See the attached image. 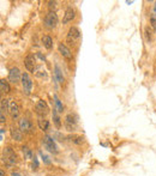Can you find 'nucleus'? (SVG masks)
I'll return each instance as SVG.
<instances>
[{"label":"nucleus","instance_id":"f257e3e1","mask_svg":"<svg viewBox=\"0 0 156 176\" xmlns=\"http://www.w3.org/2000/svg\"><path fill=\"white\" fill-rule=\"evenodd\" d=\"M4 163L6 168H12L17 163V156L15 153V151L12 150V147L7 146L4 150Z\"/></svg>","mask_w":156,"mask_h":176},{"label":"nucleus","instance_id":"f03ea898","mask_svg":"<svg viewBox=\"0 0 156 176\" xmlns=\"http://www.w3.org/2000/svg\"><path fill=\"white\" fill-rule=\"evenodd\" d=\"M64 126H65V130L69 131V132H74L77 130V126H78V116L73 113H70L65 116V121H64Z\"/></svg>","mask_w":156,"mask_h":176},{"label":"nucleus","instance_id":"7ed1b4c3","mask_svg":"<svg viewBox=\"0 0 156 176\" xmlns=\"http://www.w3.org/2000/svg\"><path fill=\"white\" fill-rule=\"evenodd\" d=\"M42 144H43L45 149H46L47 151H49L50 153L57 155V153L59 152L58 146H57V144H55L54 139H53L52 137H49V135H45V137L42 138Z\"/></svg>","mask_w":156,"mask_h":176},{"label":"nucleus","instance_id":"20e7f679","mask_svg":"<svg viewBox=\"0 0 156 176\" xmlns=\"http://www.w3.org/2000/svg\"><path fill=\"white\" fill-rule=\"evenodd\" d=\"M43 23L48 29H54L58 25V16L55 13V11H49L48 13L45 16Z\"/></svg>","mask_w":156,"mask_h":176},{"label":"nucleus","instance_id":"39448f33","mask_svg":"<svg viewBox=\"0 0 156 176\" xmlns=\"http://www.w3.org/2000/svg\"><path fill=\"white\" fill-rule=\"evenodd\" d=\"M79 37H81V32H79V30H78V28L77 27H71L69 29V32H67L66 43H69L70 46H74Z\"/></svg>","mask_w":156,"mask_h":176},{"label":"nucleus","instance_id":"423d86ee","mask_svg":"<svg viewBox=\"0 0 156 176\" xmlns=\"http://www.w3.org/2000/svg\"><path fill=\"white\" fill-rule=\"evenodd\" d=\"M22 86H23V91L25 95H30L33 90V80L30 78V75L28 73H22Z\"/></svg>","mask_w":156,"mask_h":176},{"label":"nucleus","instance_id":"0eeeda50","mask_svg":"<svg viewBox=\"0 0 156 176\" xmlns=\"http://www.w3.org/2000/svg\"><path fill=\"white\" fill-rule=\"evenodd\" d=\"M18 126H19V130L25 133V134H31L34 133V125L31 123L30 120H28L27 118H23L19 120L18 122Z\"/></svg>","mask_w":156,"mask_h":176},{"label":"nucleus","instance_id":"6e6552de","mask_svg":"<svg viewBox=\"0 0 156 176\" xmlns=\"http://www.w3.org/2000/svg\"><path fill=\"white\" fill-rule=\"evenodd\" d=\"M24 65H25V68H27L29 72L35 73L36 72V58H35V55L29 54V55L25 56Z\"/></svg>","mask_w":156,"mask_h":176},{"label":"nucleus","instance_id":"1a4fd4ad","mask_svg":"<svg viewBox=\"0 0 156 176\" xmlns=\"http://www.w3.org/2000/svg\"><path fill=\"white\" fill-rule=\"evenodd\" d=\"M35 113L38 115V116H43L48 113V106L46 103V101L43 99H40L38 102L36 103L35 106Z\"/></svg>","mask_w":156,"mask_h":176},{"label":"nucleus","instance_id":"9d476101","mask_svg":"<svg viewBox=\"0 0 156 176\" xmlns=\"http://www.w3.org/2000/svg\"><path fill=\"white\" fill-rule=\"evenodd\" d=\"M19 80H22V74H21V71L17 68V67H12L9 72V82L11 83H18Z\"/></svg>","mask_w":156,"mask_h":176},{"label":"nucleus","instance_id":"9b49d317","mask_svg":"<svg viewBox=\"0 0 156 176\" xmlns=\"http://www.w3.org/2000/svg\"><path fill=\"white\" fill-rule=\"evenodd\" d=\"M58 50H59L60 55H61L64 59H66V60H72V53H71V50L67 48L66 44L59 43V44H58Z\"/></svg>","mask_w":156,"mask_h":176},{"label":"nucleus","instance_id":"f8f14e48","mask_svg":"<svg viewBox=\"0 0 156 176\" xmlns=\"http://www.w3.org/2000/svg\"><path fill=\"white\" fill-rule=\"evenodd\" d=\"M10 134H11V139L15 142H22L23 140V132L17 128V127H12L10 128Z\"/></svg>","mask_w":156,"mask_h":176},{"label":"nucleus","instance_id":"ddd939ff","mask_svg":"<svg viewBox=\"0 0 156 176\" xmlns=\"http://www.w3.org/2000/svg\"><path fill=\"white\" fill-rule=\"evenodd\" d=\"M76 17V12L70 6L66 8V11H65V15H64V18H62V24H67L70 22H72Z\"/></svg>","mask_w":156,"mask_h":176},{"label":"nucleus","instance_id":"4468645a","mask_svg":"<svg viewBox=\"0 0 156 176\" xmlns=\"http://www.w3.org/2000/svg\"><path fill=\"white\" fill-rule=\"evenodd\" d=\"M9 113H10V115H11V118L12 119H17L18 116H19V107H18V104H17V102H15V101H12V102L10 103V110H9Z\"/></svg>","mask_w":156,"mask_h":176},{"label":"nucleus","instance_id":"2eb2a0df","mask_svg":"<svg viewBox=\"0 0 156 176\" xmlns=\"http://www.w3.org/2000/svg\"><path fill=\"white\" fill-rule=\"evenodd\" d=\"M37 123H38V127H40L41 131H43V132L48 131V128H49V122H48V120H46L43 116H38Z\"/></svg>","mask_w":156,"mask_h":176},{"label":"nucleus","instance_id":"dca6fc26","mask_svg":"<svg viewBox=\"0 0 156 176\" xmlns=\"http://www.w3.org/2000/svg\"><path fill=\"white\" fill-rule=\"evenodd\" d=\"M54 78L58 80L59 84H64V82H65L64 75H62V71L60 70V67L58 65H55V67H54Z\"/></svg>","mask_w":156,"mask_h":176},{"label":"nucleus","instance_id":"f3484780","mask_svg":"<svg viewBox=\"0 0 156 176\" xmlns=\"http://www.w3.org/2000/svg\"><path fill=\"white\" fill-rule=\"evenodd\" d=\"M42 44H43V47L46 49L50 50L52 48H53V40H52V37L48 36V35H45L42 37Z\"/></svg>","mask_w":156,"mask_h":176},{"label":"nucleus","instance_id":"a211bd4d","mask_svg":"<svg viewBox=\"0 0 156 176\" xmlns=\"http://www.w3.org/2000/svg\"><path fill=\"white\" fill-rule=\"evenodd\" d=\"M53 123H54V126H55L57 128H60V127H61V119H60V116L58 115L57 108L53 109Z\"/></svg>","mask_w":156,"mask_h":176},{"label":"nucleus","instance_id":"6ab92c4d","mask_svg":"<svg viewBox=\"0 0 156 176\" xmlns=\"http://www.w3.org/2000/svg\"><path fill=\"white\" fill-rule=\"evenodd\" d=\"M0 90H1L3 94H9L10 92V85H9V82L6 79H1L0 80Z\"/></svg>","mask_w":156,"mask_h":176},{"label":"nucleus","instance_id":"aec40b11","mask_svg":"<svg viewBox=\"0 0 156 176\" xmlns=\"http://www.w3.org/2000/svg\"><path fill=\"white\" fill-rule=\"evenodd\" d=\"M10 99L7 98H3L1 99V114H5V113H9L10 110Z\"/></svg>","mask_w":156,"mask_h":176},{"label":"nucleus","instance_id":"412c9836","mask_svg":"<svg viewBox=\"0 0 156 176\" xmlns=\"http://www.w3.org/2000/svg\"><path fill=\"white\" fill-rule=\"evenodd\" d=\"M152 32H154V30L149 27V25L144 28V36H145L147 42H151V40H152Z\"/></svg>","mask_w":156,"mask_h":176},{"label":"nucleus","instance_id":"4be33fe9","mask_svg":"<svg viewBox=\"0 0 156 176\" xmlns=\"http://www.w3.org/2000/svg\"><path fill=\"white\" fill-rule=\"evenodd\" d=\"M22 152L24 155V158L25 159H33V152H31V150L28 147V146H23L22 147Z\"/></svg>","mask_w":156,"mask_h":176},{"label":"nucleus","instance_id":"5701e85b","mask_svg":"<svg viewBox=\"0 0 156 176\" xmlns=\"http://www.w3.org/2000/svg\"><path fill=\"white\" fill-rule=\"evenodd\" d=\"M149 27L154 30V32L156 31V16L152 13H150L149 16Z\"/></svg>","mask_w":156,"mask_h":176},{"label":"nucleus","instance_id":"b1692460","mask_svg":"<svg viewBox=\"0 0 156 176\" xmlns=\"http://www.w3.org/2000/svg\"><path fill=\"white\" fill-rule=\"evenodd\" d=\"M69 139H70L72 143H74V144H82L84 138H83V137H81V135H71V137L69 138Z\"/></svg>","mask_w":156,"mask_h":176},{"label":"nucleus","instance_id":"393cba45","mask_svg":"<svg viewBox=\"0 0 156 176\" xmlns=\"http://www.w3.org/2000/svg\"><path fill=\"white\" fill-rule=\"evenodd\" d=\"M54 102H55V106H57V110L59 111V113H61L62 111V109H64V106L61 104V102H60V99L57 97V96H54Z\"/></svg>","mask_w":156,"mask_h":176},{"label":"nucleus","instance_id":"a878e982","mask_svg":"<svg viewBox=\"0 0 156 176\" xmlns=\"http://www.w3.org/2000/svg\"><path fill=\"white\" fill-rule=\"evenodd\" d=\"M41 158H42V161L46 163V164H50V161L48 159V157L46 156V155H43V153H41Z\"/></svg>","mask_w":156,"mask_h":176},{"label":"nucleus","instance_id":"bb28decb","mask_svg":"<svg viewBox=\"0 0 156 176\" xmlns=\"http://www.w3.org/2000/svg\"><path fill=\"white\" fill-rule=\"evenodd\" d=\"M48 6H49L50 11H53L52 8H55V6H57V3H55V1H48Z\"/></svg>","mask_w":156,"mask_h":176},{"label":"nucleus","instance_id":"cd10ccee","mask_svg":"<svg viewBox=\"0 0 156 176\" xmlns=\"http://www.w3.org/2000/svg\"><path fill=\"white\" fill-rule=\"evenodd\" d=\"M36 56H38V58H40V59H41L42 61H45V60H46V58H45V55H42V54H41L40 52H38V53H36Z\"/></svg>","mask_w":156,"mask_h":176},{"label":"nucleus","instance_id":"c85d7f7f","mask_svg":"<svg viewBox=\"0 0 156 176\" xmlns=\"http://www.w3.org/2000/svg\"><path fill=\"white\" fill-rule=\"evenodd\" d=\"M11 176H22V174H21V172H18V171H12Z\"/></svg>","mask_w":156,"mask_h":176},{"label":"nucleus","instance_id":"c756f323","mask_svg":"<svg viewBox=\"0 0 156 176\" xmlns=\"http://www.w3.org/2000/svg\"><path fill=\"white\" fill-rule=\"evenodd\" d=\"M0 119H1V120H0V122H1V123H4V122H5V120H6L4 114H1V115H0Z\"/></svg>","mask_w":156,"mask_h":176},{"label":"nucleus","instance_id":"7c9ffc66","mask_svg":"<svg viewBox=\"0 0 156 176\" xmlns=\"http://www.w3.org/2000/svg\"><path fill=\"white\" fill-rule=\"evenodd\" d=\"M151 13L156 16V3H154V8H152V12H151Z\"/></svg>","mask_w":156,"mask_h":176},{"label":"nucleus","instance_id":"2f4dec72","mask_svg":"<svg viewBox=\"0 0 156 176\" xmlns=\"http://www.w3.org/2000/svg\"><path fill=\"white\" fill-rule=\"evenodd\" d=\"M0 176H5V175H4V170H3V169L0 170Z\"/></svg>","mask_w":156,"mask_h":176}]
</instances>
